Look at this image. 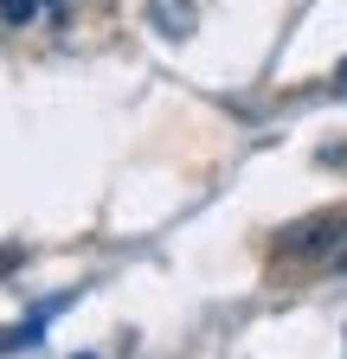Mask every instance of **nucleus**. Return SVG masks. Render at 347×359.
<instances>
[{
	"instance_id": "1",
	"label": "nucleus",
	"mask_w": 347,
	"mask_h": 359,
	"mask_svg": "<svg viewBox=\"0 0 347 359\" xmlns=\"http://www.w3.org/2000/svg\"><path fill=\"white\" fill-rule=\"evenodd\" d=\"M39 13V0H0V20H7V26H26Z\"/></svg>"
}]
</instances>
